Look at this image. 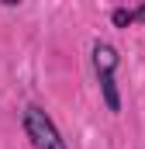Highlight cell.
Masks as SVG:
<instances>
[{"label":"cell","mask_w":145,"mask_h":149,"mask_svg":"<svg viewBox=\"0 0 145 149\" xmlns=\"http://www.w3.org/2000/svg\"><path fill=\"white\" fill-rule=\"evenodd\" d=\"M90 56H93V73H97V83H100V97H104V104H107V111H121V94H117V83H114V73H117V63H121V56H117V49L110 45V42H93V49H90Z\"/></svg>","instance_id":"obj_1"},{"label":"cell","mask_w":145,"mask_h":149,"mask_svg":"<svg viewBox=\"0 0 145 149\" xmlns=\"http://www.w3.org/2000/svg\"><path fill=\"white\" fill-rule=\"evenodd\" d=\"M21 128H24L31 149H69L66 139H62V132L55 128V121L45 114V108H38V104H28L21 111Z\"/></svg>","instance_id":"obj_2"},{"label":"cell","mask_w":145,"mask_h":149,"mask_svg":"<svg viewBox=\"0 0 145 149\" xmlns=\"http://www.w3.org/2000/svg\"><path fill=\"white\" fill-rule=\"evenodd\" d=\"M135 24H145V3L135 7Z\"/></svg>","instance_id":"obj_4"},{"label":"cell","mask_w":145,"mask_h":149,"mask_svg":"<svg viewBox=\"0 0 145 149\" xmlns=\"http://www.w3.org/2000/svg\"><path fill=\"white\" fill-rule=\"evenodd\" d=\"M110 21H114V28H131L135 24V10L131 7H114L110 10Z\"/></svg>","instance_id":"obj_3"}]
</instances>
